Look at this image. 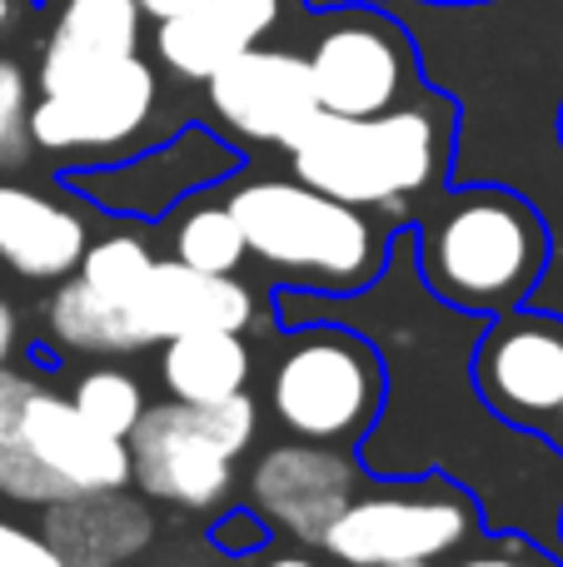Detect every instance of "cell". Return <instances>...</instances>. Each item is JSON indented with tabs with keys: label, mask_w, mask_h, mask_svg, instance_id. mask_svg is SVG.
<instances>
[{
	"label": "cell",
	"mask_w": 563,
	"mask_h": 567,
	"mask_svg": "<svg viewBox=\"0 0 563 567\" xmlns=\"http://www.w3.org/2000/svg\"><path fill=\"white\" fill-rule=\"evenodd\" d=\"M0 498L25 503V508H50V503L70 498L55 483V473L35 458L20 439H0Z\"/></svg>",
	"instance_id": "cell-24"
},
{
	"label": "cell",
	"mask_w": 563,
	"mask_h": 567,
	"mask_svg": "<svg viewBox=\"0 0 563 567\" xmlns=\"http://www.w3.org/2000/svg\"><path fill=\"white\" fill-rule=\"evenodd\" d=\"M255 373V353H249L245 333L235 329H195L175 333L160 349V383L170 389V399L185 403H219L249 389Z\"/></svg>",
	"instance_id": "cell-19"
},
{
	"label": "cell",
	"mask_w": 563,
	"mask_h": 567,
	"mask_svg": "<svg viewBox=\"0 0 563 567\" xmlns=\"http://www.w3.org/2000/svg\"><path fill=\"white\" fill-rule=\"evenodd\" d=\"M265 533H269V523L259 518L255 508H245V513H229V518L215 528V538L225 543V548H259Z\"/></svg>",
	"instance_id": "cell-29"
},
{
	"label": "cell",
	"mask_w": 563,
	"mask_h": 567,
	"mask_svg": "<svg viewBox=\"0 0 563 567\" xmlns=\"http://www.w3.org/2000/svg\"><path fill=\"white\" fill-rule=\"evenodd\" d=\"M140 6H145L150 20H170V16H180V10H190L195 0H140Z\"/></svg>",
	"instance_id": "cell-31"
},
{
	"label": "cell",
	"mask_w": 563,
	"mask_h": 567,
	"mask_svg": "<svg viewBox=\"0 0 563 567\" xmlns=\"http://www.w3.org/2000/svg\"><path fill=\"white\" fill-rule=\"evenodd\" d=\"M395 567H439V563H395Z\"/></svg>",
	"instance_id": "cell-35"
},
{
	"label": "cell",
	"mask_w": 563,
	"mask_h": 567,
	"mask_svg": "<svg viewBox=\"0 0 563 567\" xmlns=\"http://www.w3.org/2000/svg\"><path fill=\"white\" fill-rule=\"evenodd\" d=\"M474 389L504 423L549 439L563 409V319L524 303L494 313L474 343Z\"/></svg>",
	"instance_id": "cell-7"
},
{
	"label": "cell",
	"mask_w": 563,
	"mask_h": 567,
	"mask_svg": "<svg viewBox=\"0 0 563 567\" xmlns=\"http://www.w3.org/2000/svg\"><path fill=\"white\" fill-rule=\"evenodd\" d=\"M140 0H65L45 50H40V95L85 85L140 55Z\"/></svg>",
	"instance_id": "cell-14"
},
{
	"label": "cell",
	"mask_w": 563,
	"mask_h": 567,
	"mask_svg": "<svg viewBox=\"0 0 563 567\" xmlns=\"http://www.w3.org/2000/svg\"><path fill=\"white\" fill-rule=\"evenodd\" d=\"M16 343H20V319H16V309L0 299V363H10Z\"/></svg>",
	"instance_id": "cell-30"
},
{
	"label": "cell",
	"mask_w": 563,
	"mask_h": 567,
	"mask_svg": "<svg viewBox=\"0 0 563 567\" xmlns=\"http://www.w3.org/2000/svg\"><path fill=\"white\" fill-rule=\"evenodd\" d=\"M549 443H559V449H563V409H559V419H554V433H549Z\"/></svg>",
	"instance_id": "cell-34"
},
{
	"label": "cell",
	"mask_w": 563,
	"mask_h": 567,
	"mask_svg": "<svg viewBox=\"0 0 563 567\" xmlns=\"http://www.w3.org/2000/svg\"><path fill=\"white\" fill-rule=\"evenodd\" d=\"M259 409L249 393L219 403H150L130 433L135 488L170 508L209 513L235 493V463L255 449Z\"/></svg>",
	"instance_id": "cell-6"
},
{
	"label": "cell",
	"mask_w": 563,
	"mask_h": 567,
	"mask_svg": "<svg viewBox=\"0 0 563 567\" xmlns=\"http://www.w3.org/2000/svg\"><path fill=\"white\" fill-rule=\"evenodd\" d=\"M454 567H554L549 558H539L534 548H529L524 533H509L499 548H479V553H464Z\"/></svg>",
	"instance_id": "cell-28"
},
{
	"label": "cell",
	"mask_w": 563,
	"mask_h": 567,
	"mask_svg": "<svg viewBox=\"0 0 563 567\" xmlns=\"http://www.w3.org/2000/svg\"><path fill=\"white\" fill-rule=\"evenodd\" d=\"M279 0H195L190 10L160 20L155 50L160 65L180 80H209L219 65L245 55L275 30Z\"/></svg>",
	"instance_id": "cell-17"
},
{
	"label": "cell",
	"mask_w": 563,
	"mask_h": 567,
	"mask_svg": "<svg viewBox=\"0 0 563 567\" xmlns=\"http://www.w3.org/2000/svg\"><path fill=\"white\" fill-rule=\"evenodd\" d=\"M175 259L209 275H239L249 259V239L229 199H185L175 209Z\"/></svg>",
	"instance_id": "cell-21"
},
{
	"label": "cell",
	"mask_w": 563,
	"mask_h": 567,
	"mask_svg": "<svg viewBox=\"0 0 563 567\" xmlns=\"http://www.w3.org/2000/svg\"><path fill=\"white\" fill-rule=\"evenodd\" d=\"M30 150V80L16 60L0 55V165H16Z\"/></svg>",
	"instance_id": "cell-25"
},
{
	"label": "cell",
	"mask_w": 563,
	"mask_h": 567,
	"mask_svg": "<svg viewBox=\"0 0 563 567\" xmlns=\"http://www.w3.org/2000/svg\"><path fill=\"white\" fill-rule=\"evenodd\" d=\"M285 155L305 185L359 209L405 215L409 199L449 169V110L434 100H405L379 115L319 110Z\"/></svg>",
	"instance_id": "cell-3"
},
{
	"label": "cell",
	"mask_w": 563,
	"mask_h": 567,
	"mask_svg": "<svg viewBox=\"0 0 563 567\" xmlns=\"http://www.w3.org/2000/svg\"><path fill=\"white\" fill-rule=\"evenodd\" d=\"M245 159L215 140L209 130H185L180 140H170L160 155H140L125 159V165H90L70 175V189H75L85 205L105 209V215H140V219H155V215H175L195 189L215 185V179L235 175Z\"/></svg>",
	"instance_id": "cell-12"
},
{
	"label": "cell",
	"mask_w": 563,
	"mask_h": 567,
	"mask_svg": "<svg viewBox=\"0 0 563 567\" xmlns=\"http://www.w3.org/2000/svg\"><path fill=\"white\" fill-rule=\"evenodd\" d=\"M135 319L150 333V343L195 329L249 333L259 319V303L235 275H209V269H195L185 259H160L135 299Z\"/></svg>",
	"instance_id": "cell-16"
},
{
	"label": "cell",
	"mask_w": 563,
	"mask_h": 567,
	"mask_svg": "<svg viewBox=\"0 0 563 567\" xmlns=\"http://www.w3.org/2000/svg\"><path fill=\"white\" fill-rule=\"evenodd\" d=\"M265 393L295 439L355 453L385 413L389 363L385 349L355 323L305 319L289 323V333L275 343Z\"/></svg>",
	"instance_id": "cell-4"
},
{
	"label": "cell",
	"mask_w": 563,
	"mask_h": 567,
	"mask_svg": "<svg viewBox=\"0 0 563 567\" xmlns=\"http://www.w3.org/2000/svg\"><path fill=\"white\" fill-rule=\"evenodd\" d=\"M259 567H319V563L305 558V553H275V558H265Z\"/></svg>",
	"instance_id": "cell-32"
},
{
	"label": "cell",
	"mask_w": 563,
	"mask_h": 567,
	"mask_svg": "<svg viewBox=\"0 0 563 567\" xmlns=\"http://www.w3.org/2000/svg\"><path fill=\"white\" fill-rule=\"evenodd\" d=\"M559 543H563V518H559Z\"/></svg>",
	"instance_id": "cell-36"
},
{
	"label": "cell",
	"mask_w": 563,
	"mask_h": 567,
	"mask_svg": "<svg viewBox=\"0 0 563 567\" xmlns=\"http://www.w3.org/2000/svg\"><path fill=\"white\" fill-rule=\"evenodd\" d=\"M10 16H16V0H0V30L10 25Z\"/></svg>",
	"instance_id": "cell-33"
},
{
	"label": "cell",
	"mask_w": 563,
	"mask_h": 567,
	"mask_svg": "<svg viewBox=\"0 0 563 567\" xmlns=\"http://www.w3.org/2000/svg\"><path fill=\"white\" fill-rule=\"evenodd\" d=\"M40 533L55 543L65 567H120L155 538V518L125 488H110L40 508Z\"/></svg>",
	"instance_id": "cell-18"
},
{
	"label": "cell",
	"mask_w": 563,
	"mask_h": 567,
	"mask_svg": "<svg viewBox=\"0 0 563 567\" xmlns=\"http://www.w3.org/2000/svg\"><path fill=\"white\" fill-rule=\"evenodd\" d=\"M489 528L484 503L444 468L399 473L389 483H365L319 548L345 567L444 563L479 543Z\"/></svg>",
	"instance_id": "cell-5"
},
{
	"label": "cell",
	"mask_w": 563,
	"mask_h": 567,
	"mask_svg": "<svg viewBox=\"0 0 563 567\" xmlns=\"http://www.w3.org/2000/svg\"><path fill=\"white\" fill-rule=\"evenodd\" d=\"M554 239L524 195L499 185L454 189L434 199L414 229V259L424 284L444 303L479 319L509 313L539 293Z\"/></svg>",
	"instance_id": "cell-1"
},
{
	"label": "cell",
	"mask_w": 563,
	"mask_h": 567,
	"mask_svg": "<svg viewBox=\"0 0 563 567\" xmlns=\"http://www.w3.org/2000/svg\"><path fill=\"white\" fill-rule=\"evenodd\" d=\"M40 383L16 373L10 363H0V439H16L20 433V419H25V403Z\"/></svg>",
	"instance_id": "cell-27"
},
{
	"label": "cell",
	"mask_w": 563,
	"mask_h": 567,
	"mask_svg": "<svg viewBox=\"0 0 563 567\" xmlns=\"http://www.w3.org/2000/svg\"><path fill=\"white\" fill-rule=\"evenodd\" d=\"M309 75L319 90V110L335 115H379L414 95V50L405 30L355 10L319 30L309 50Z\"/></svg>",
	"instance_id": "cell-10"
},
{
	"label": "cell",
	"mask_w": 563,
	"mask_h": 567,
	"mask_svg": "<svg viewBox=\"0 0 563 567\" xmlns=\"http://www.w3.org/2000/svg\"><path fill=\"white\" fill-rule=\"evenodd\" d=\"M70 399H75V409L85 413L95 429L115 433V439H130V433H135V423L145 419V409H150L140 379L130 369H115V363L85 369L75 379V389H70Z\"/></svg>",
	"instance_id": "cell-23"
},
{
	"label": "cell",
	"mask_w": 563,
	"mask_h": 567,
	"mask_svg": "<svg viewBox=\"0 0 563 567\" xmlns=\"http://www.w3.org/2000/svg\"><path fill=\"white\" fill-rule=\"evenodd\" d=\"M20 443L55 473V483L75 498V493H110L135 483V458H130V439L95 429L75 399L55 389H35L20 419Z\"/></svg>",
	"instance_id": "cell-13"
},
{
	"label": "cell",
	"mask_w": 563,
	"mask_h": 567,
	"mask_svg": "<svg viewBox=\"0 0 563 567\" xmlns=\"http://www.w3.org/2000/svg\"><path fill=\"white\" fill-rule=\"evenodd\" d=\"M155 70L135 55L105 75L85 80V85L40 95L30 105V145L50 150V155L115 159L135 150V140L145 135L150 115H155Z\"/></svg>",
	"instance_id": "cell-8"
},
{
	"label": "cell",
	"mask_w": 563,
	"mask_h": 567,
	"mask_svg": "<svg viewBox=\"0 0 563 567\" xmlns=\"http://www.w3.org/2000/svg\"><path fill=\"white\" fill-rule=\"evenodd\" d=\"M50 339L70 353H95V359H120V353H140L150 349V333L140 329L135 309L95 293L80 275L60 279L55 299L45 309Z\"/></svg>",
	"instance_id": "cell-20"
},
{
	"label": "cell",
	"mask_w": 563,
	"mask_h": 567,
	"mask_svg": "<svg viewBox=\"0 0 563 567\" xmlns=\"http://www.w3.org/2000/svg\"><path fill=\"white\" fill-rule=\"evenodd\" d=\"M0 567H65V558L45 533H30L20 523L0 518Z\"/></svg>",
	"instance_id": "cell-26"
},
{
	"label": "cell",
	"mask_w": 563,
	"mask_h": 567,
	"mask_svg": "<svg viewBox=\"0 0 563 567\" xmlns=\"http://www.w3.org/2000/svg\"><path fill=\"white\" fill-rule=\"evenodd\" d=\"M209 85V110L229 135L249 140V145H275L289 150L305 125L319 115V90L309 75V55L295 50H269L249 45L229 65H219Z\"/></svg>",
	"instance_id": "cell-11"
},
{
	"label": "cell",
	"mask_w": 563,
	"mask_h": 567,
	"mask_svg": "<svg viewBox=\"0 0 563 567\" xmlns=\"http://www.w3.org/2000/svg\"><path fill=\"white\" fill-rule=\"evenodd\" d=\"M90 249L85 209L60 205L30 185L0 179V265L20 279H70Z\"/></svg>",
	"instance_id": "cell-15"
},
{
	"label": "cell",
	"mask_w": 563,
	"mask_h": 567,
	"mask_svg": "<svg viewBox=\"0 0 563 567\" xmlns=\"http://www.w3.org/2000/svg\"><path fill=\"white\" fill-rule=\"evenodd\" d=\"M365 488V463L349 458V449H329V443H275L255 458L245 483V503L269 523V528L289 533V538L319 548L335 518L355 503Z\"/></svg>",
	"instance_id": "cell-9"
},
{
	"label": "cell",
	"mask_w": 563,
	"mask_h": 567,
	"mask_svg": "<svg viewBox=\"0 0 563 567\" xmlns=\"http://www.w3.org/2000/svg\"><path fill=\"white\" fill-rule=\"evenodd\" d=\"M225 199L245 225L249 259H259L285 289L345 299L369 289L395 255V229L379 225L369 209L305 185L299 175L245 179Z\"/></svg>",
	"instance_id": "cell-2"
},
{
	"label": "cell",
	"mask_w": 563,
	"mask_h": 567,
	"mask_svg": "<svg viewBox=\"0 0 563 567\" xmlns=\"http://www.w3.org/2000/svg\"><path fill=\"white\" fill-rule=\"evenodd\" d=\"M155 265H160L155 249H150L145 239L135 235V229H110V235L90 239V249H85V259H80L75 275L85 279L95 293H105V299L135 309L140 289L150 284Z\"/></svg>",
	"instance_id": "cell-22"
}]
</instances>
